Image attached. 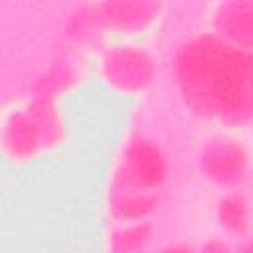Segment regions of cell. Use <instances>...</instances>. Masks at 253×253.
<instances>
[{"label": "cell", "instance_id": "6da1fadb", "mask_svg": "<svg viewBox=\"0 0 253 253\" xmlns=\"http://www.w3.org/2000/svg\"><path fill=\"white\" fill-rule=\"evenodd\" d=\"M174 81L192 113L217 123L253 117V49L217 34L184 42L174 59Z\"/></svg>", "mask_w": 253, "mask_h": 253}, {"label": "cell", "instance_id": "7a4b0ae2", "mask_svg": "<svg viewBox=\"0 0 253 253\" xmlns=\"http://www.w3.org/2000/svg\"><path fill=\"white\" fill-rule=\"evenodd\" d=\"M65 121L61 107L51 95L14 105L2 121V154L12 164L42 158L63 142Z\"/></svg>", "mask_w": 253, "mask_h": 253}, {"label": "cell", "instance_id": "3957f363", "mask_svg": "<svg viewBox=\"0 0 253 253\" xmlns=\"http://www.w3.org/2000/svg\"><path fill=\"white\" fill-rule=\"evenodd\" d=\"M158 75L154 53L132 40L109 45L99 57V77L115 93L134 97L148 91Z\"/></svg>", "mask_w": 253, "mask_h": 253}, {"label": "cell", "instance_id": "277c9868", "mask_svg": "<svg viewBox=\"0 0 253 253\" xmlns=\"http://www.w3.org/2000/svg\"><path fill=\"white\" fill-rule=\"evenodd\" d=\"M164 12V0H95L83 14L91 30L134 40L152 32Z\"/></svg>", "mask_w": 253, "mask_h": 253}, {"label": "cell", "instance_id": "5b68a950", "mask_svg": "<svg viewBox=\"0 0 253 253\" xmlns=\"http://www.w3.org/2000/svg\"><path fill=\"white\" fill-rule=\"evenodd\" d=\"M168 176V162L162 148L148 138H132L125 150L119 170V188L158 190Z\"/></svg>", "mask_w": 253, "mask_h": 253}, {"label": "cell", "instance_id": "8992f818", "mask_svg": "<svg viewBox=\"0 0 253 253\" xmlns=\"http://www.w3.org/2000/svg\"><path fill=\"white\" fill-rule=\"evenodd\" d=\"M200 168L208 180L219 186H235L249 170V156L239 140L219 134L204 142L200 152Z\"/></svg>", "mask_w": 253, "mask_h": 253}, {"label": "cell", "instance_id": "52a82bcc", "mask_svg": "<svg viewBox=\"0 0 253 253\" xmlns=\"http://www.w3.org/2000/svg\"><path fill=\"white\" fill-rule=\"evenodd\" d=\"M213 34L253 49V0H221L213 14Z\"/></svg>", "mask_w": 253, "mask_h": 253}, {"label": "cell", "instance_id": "ba28073f", "mask_svg": "<svg viewBox=\"0 0 253 253\" xmlns=\"http://www.w3.org/2000/svg\"><path fill=\"white\" fill-rule=\"evenodd\" d=\"M158 202L156 190H136V188H119V194L113 202V211L125 223L142 221L150 215Z\"/></svg>", "mask_w": 253, "mask_h": 253}, {"label": "cell", "instance_id": "9c48e42d", "mask_svg": "<svg viewBox=\"0 0 253 253\" xmlns=\"http://www.w3.org/2000/svg\"><path fill=\"white\" fill-rule=\"evenodd\" d=\"M217 217L219 223L231 233H243L249 223V210L247 202L239 194H227L217 204Z\"/></svg>", "mask_w": 253, "mask_h": 253}, {"label": "cell", "instance_id": "30bf717a", "mask_svg": "<svg viewBox=\"0 0 253 253\" xmlns=\"http://www.w3.org/2000/svg\"><path fill=\"white\" fill-rule=\"evenodd\" d=\"M150 237V227L142 221H130L126 227L115 233V249L119 251H132L140 249Z\"/></svg>", "mask_w": 253, "mask_h": 253}]
</instances>
